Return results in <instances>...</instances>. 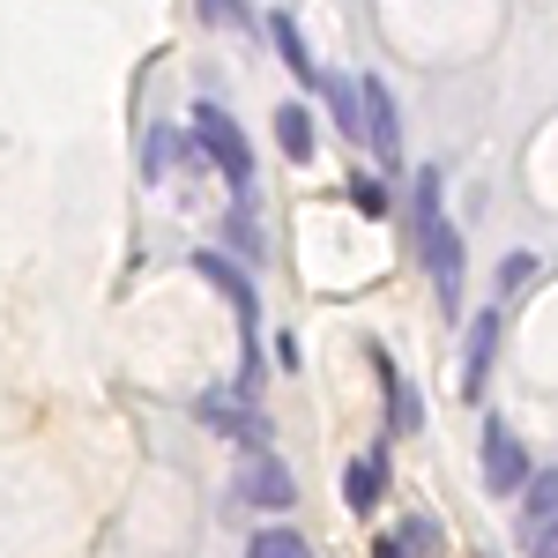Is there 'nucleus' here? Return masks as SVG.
<instances>
[{
    "instance_id": "1",
    "label": "nucleus",
    "mask_w": 558,
    "mask_h": 558,
    "mask_svg": "<svg viewBox=\"0 0 558 558\" xmlns=\"http://www.w3.org/2000/svg\"><path fill=\"white\" fill-rule=\"evenodd\" d=\"M417 246H425V268L439 283V299L462 305V231L439 216V165H417Z\"/></svg>"
},
{
    "instance_id": "2",
    "label": "nucleus",
    "mask_w": 558,
    "mask_h": 558,
    "mask_svg": "<svg viewBox=\"0 0 558 558\" xmlns=\"http://www.w3.org/2000/svg\"><path fill=\"white\" fill-rule=\"evenodd\" d=\"M194 142L209 149V165L231 179L239 194L254 186V149H246V134H239V120H231L223 105H194Z\"/></svg>"
},
{
    "instance_id": "3",
    "label": "nucleus",
    "mask_w": 558,
    "mask_h": 558,
    "mask_svg": "<svg viewBox=\"0 0 558 558\" xmlns=\"http://www.w3.org/2000/svg\"><path fill=\"white\" fill-rule=\"evenodd\" d=\"M357 112H365V149H373L380 165H402V112H395V97H387L380 75L357 83Z\"/></svg>"
},
{
    "instance_id": "4",
    "label": "nucleus",
    "mask_w": 558,
    "mask_h": 558,
    "mask_svg": "<svg viewBox=\"0 0 558 558\" xmlns=\"http://www.w3.org/2000/svg\"><path fill=\"white\" fill-rule=\"evenodd\" d=\"M521 484H529V454H521V439L499 425V417H484V492L507 499V492H521Z\"/></svg>"
},
{
    "instance_id": "5",
    "label": "nucleus",
    "mask_w": 558,
    "mask_h": 558,
    "mask_svg": "<svg viewBox=\"0 0 558 558\" xmlns=\"http://www.w3.org/2000/svg\"><path fill=\"white\" fill-rule=\"evenodd\" d=\"M239 499H254V507H276V514H283V507H299V476L283 470L276 454H246V462H239Z\"/></svg>"
},
{
    "instance_id": "6",
    "label": "nucleus",
    "mask_w": 558,
    "mask_h": 558,
    "mask_svg": "<svg viewBox=\"0 0 558 558\" xmlns=\"http://www.w3.org/2000/svg\"><path fill=\"white\" fill-rule=\"evenodd\" d=\"M194 268H202V276H209L216 291H223V299H231V313H239V328H246V336H254V276H246V268H231V260L223 254H194Z\"/></svg>"
},
{
    "instance_id": "7",
    "label": "nucleus",
    "mask_w": 558,
    "mask_h": 558,
    "mask_svg": "<svg viewBox=\"0 0 558 558\" xmlns=\"http://www.w3.org/2000/svg\"><path fill=\"white\" fill-rule=\"evenodd\" d=\"M380 476H387V454H380V447H365V454L343 470V507H350V514H373V507H380Z\"/></svg>"
},
{
    "instance_id": "8",
    "label": "nucleus",
    "mask_w": 558,
    "mask_h": 558,
    "mask_svg": "<svg viewBox=\"0 0 558 558\" xmlns=\"http://www.w3.org/2000/svg\"><path fill=\"white\" fill-rule=\"evenodd\" d=\"M492 336H499V313H476L470 343H462V395H476L484 373H492Z\"/></svg>"
},
{
    "instance_id": "9",
    "label": "nucleus",
    "mask_w": 558,
    "mask_h": 558,
    "mask_svg": "<svg viewBox=\"0 0 558 558\" xmlns=\"http://www.w3.org/2000/svg\"><path fill=\"white\" fill-rule=\"evenodd\" d=\"M380 380H387V432H417V425H425V402L402 387V373H395L387 357H380Z\"/></svg>"
},
{
    "instance_id": "10",
    "label": "nucleus",
    "mask_w": 558,
    "mask_h": 558,
    "mask_svg": "<svg viewBox=\"0 0 558 558\" xmlns=\"http://www.w3.org/2000/svg\"><path fill=\"white\" fill-rule=\"evenodd\" d=\"M268 38H276V52L291 60V75H299V83H320V68H313V52H305V38H299V23H291V15H268Z\"/></svg>"
},
{
    "instance_id": "11",
    "label": "nucleus",
    "mask_w": 558,
    "mask_h": 558,
    "mask_svg": "<svg viewBox=\"0 0 558 558\" xmlns=\"http://www.w3.org/2000/svg\"><path fill=\"white\" fill-rule=\"evenodd\" d=\"M276 142H283L291 165H305V157H313V112H305V105H283V112H276Z\"/></svg>"
},
{
    "instance_id": "12",
    "label": "nucleus",
    "mask_w": 558,
    "mask_h": 558,
    "mask_svg": "<svg viewBox=\"0 0 558 558\" xmlns=\"http://www.w3.org/2000/svg\"><path fill=\"white\" fill-rule=\"evenodd\" d=\"M395 551L439 558V521H432V514H402V529H395Z\"/></svg>"
},
{
    "instance_id": "13",
    "label": "nucleus",
    "mask_w": 558,
    "mask_h": 558,
    "mask_svg": "<svg viewBox=\"0 0 558 558\" xmlns=\"http://www.w3.org/2000/svg\"><path fill=\"white\" fill-rule=\"evenodd\" d=\"M246 558H313V544H305L299 529H260L254 544H246Z\"/></svg>"
},
{
    "instance_id": "14",
    "label": "nucleus",
    "mask_w": 558,
    "mask_h": 558,
    "mask_svg": "<svg viewBox=\"0 0 558 558\" xmlns=\"http://www.w3.org/2000/svg\"><path fill=\"white\" fill-rule=\"evenodd\" d=\"M536 521H558V470L529 476V529H536Z\"/></svg>"
},
{
    "instance_id": "15",
    "label": "nucleus",
    "mask_w": 558,
    "mask_h": 558,
    "mask_svg": "<svg viewBox=\"0 0 558 558\" xmlns=\"http://www.w3.org/2000/svg\"><path fill=\"white\" fill-rule=\"evenodd\" d=\"M328 105H336V120H343V134L357 142V134H365V112H357V83H328Z\"/></svg>"
},
{
    "instance_id": "16",
    "label": "nucleus",
    "mask_w": 558,
    "mask_h": 558,
    "mask_svg": "<svg viewBox=\"0 0 558 558\" xmlns=\"http://www.w3.org/2000/svg\"><path fill=\"white\" fill-rule=\"evenodd\" d=\"M350 202H357V209H365V216H380V209H387L380 179H350Z\"/></svg>"
},
{
    "instance_id": "17",
    "label": "nucleus",
    "mask_w": 558,
    "mask_h": 558,
    "mask_svg": "<svg viewBox=\"0 0 558 558\" xmlns=\"http://www.w3.org/2000/svg\"><path fill=\"white\" fill-rule=\"evenodd\" d=\"M231 246H239V254H260V231H254L246 209H231Z\"/></svg>"
},
{
    "instance_id": "18",
    "label": "nucleus",
    "mask_w": 558,
    "mask_h": 558,
    "mask_svg": "<svg viewBox=\"0 0 558 558\" xmlns=\"http://www.w3.org/2000/svg\"><path fill=\"white\" fill-rule=\"evenodd\" d=\"M529 276H536V254H514V260H507V268H499V291H521Z\"/></svg>"
},
{
    "instance_id": "19",
    "label": "nucleus",
    "mask_w": 558,
    "mask_h": 558,
    "mask_svg": "<svg viewBox=\"0 0 558 558\" xmlns=\"http://www.w3.org/2000/svg\"><path fill=\"white\" fill-rule=\"evenodd\" d=\"M529 558H558V521H544V529H529Z\"/></svg>"
},
{
    "instance_id": "20",
    "label": "nucleus",
    "mask_w": 558,
    "mask_h": 558,
    "mask_svg": "<svg viewBox=\"0 0 558 558\" xmlns=\"http://www.w3.org/2000/svg\"><path fill=\"white\" fill-rule=\"evenodd\" d=\"M373 558H402V551H395V536H387V544H380V551H373Z\"/></svg>"
}]
</instances>
